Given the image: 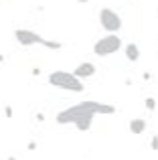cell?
I'll list each match as a JSON object with an SVG mask.
<instances>
[{
	"mask_svg": "<svg viewBox=\"0 0 158 160\" xmlns=\"http://www.w3.org/2000/svg\"><path fill=\"white\" fill-rule=\"evenodd\" d=\"M43 47H47V49H53V51H57V49H61L63 45H61V43H57V41H49V39H45Z\"/></svg>",
	"mask_w": 158,
	"mask_h": 160,
	"instance_id": "9",
	"label": "cell"
},
{
	"mask_svg": "<svg viewBox=\"0 0 158 160\" xmlns=\"http://www.w3.org/2000/svg\"><path fill=\"white\" fill-rule=\"evenodd\" d=\"M4 113H6V118H12V108L6 106V108H4Z\"/></svg>",
	"mask_w": 158,
	"mask_h": 160,
	"instance_id": "11",
	"label": "cell"
},
{
	"mask_svg": "<svg viewBox=\"0 0 158 160\" xmlns=\"http://www.w3.org/2000/svg\"><path fill=\"white\" fill-rule=\"evenodd\" d=\"M120 47H122V39H120L116 32H110V35L101 37V39L93 45V53L97 55V57H107V55L118 53Z\"/></svg>",
	"mask_w": 158,
	"mask_h": 160,
	"instance_id": "3",
	"label": "cell"
},
{
	"mask_svg": "<svg viewBox=\"0 0 158 160\" xmlns=\"http://www.w3.org/2000/svg\"><path fill=\"white\" fill-rule=\"evenodd\" d=\"M95 65L93 63H89V61H85V63H79L77 65V69L73 71V75L75 77H79V79H85V77H93L95 75Z\"/></svg>",
	"mask_w": 158,
	"mask_h": 160,
	"instance_id": "6",
	"label": "cell"
},
{
	"mask_svg": "<svg viewBox=\"0 0 158 160\" xmlns=\"http://www.w3.org/2000/svg\"><path fill=\"white\" fill-rule=\"evenodd\" d=\"M99 24L106 32H118L122 28V18L111 8H101L99 10Z\"/></svg>",
	"mask_w": 158,
	"mask_h": 160,
	"instance_id": "4",
	"label": "cell"
},
{
	"mask_svg": "<svg viewBox=\"0 0 158 160\" xmlns=\"http://www.w3.org/2000/svg\"><path fill=\"white\" fill-rule=\"evenodd\" d=\"M146 109L148 112H154L156 109V99L154 98H146Z\"/></svg>",
	"mask_w": 158,
	"mask_h": 160,
	"instance_id": "10",
	"label": "cell"
},
{
	"mask_svg": "<svg viewBox=\"0 0 158 160\" xmlns=\"http://www.w3.org/2000/svg\"><path fill=\"white\" fill-rule=\"evenodd\" d=\"M49 83L57 89H65V91H75V93H81L85 89L83 81L79 77H75L73 73H67V71H53L49 75Z\"/></svg>",
	"mask_w": 158,
	"mask_h": 160,
	"instance_id": "2",
	"label": "cell"
},
{
	"mask_svg": "<svg viewBox=\"0 0 158 160\" xmlns=\"http://www.w3.org/2000/svg\"><path fill=\"white\" fill-rule=\"evenodd\" d=\"M150 144H152V148H154V150H158V136L152 138V142H150Z\"/></svg>",
	"mask_w": 158,
	"mask_h": 160,
	"instance_id": "12",
	"label": "cell"
},
{
	"mask_svg": "<svg viewBox=\"0 0 158 160\" xmlns=\"http://www.w3.org/2000/svg\"><path fill=\"white\" fill-rule=\"evenodd\" d=\"M37 148V142H28V150H35Z\"/></svg>",
	"mask_w": 158,
	"mask_h": 160,
	"instance_id": "13",
	"label": "cell"
},
{
	"mask_svg": "<svg viewBox=\"0 0 158 160\" xmlns=\"http://www.w3.org/2000/svg\"><path fill=\"white\" fill-rule=\"evenodd\" d=\"M144 130H146V120H142V118L130 120V132L132 134H142Z\"/></svg>",
	"mask_w": 158,
	"mask_h": 160,
	"instance_id": "8",
	"label": "cell"
},
{
	"mask_svg": "<svg viewBox=\"0 0 158 160\" xmlns=\"http://www.w3.org/2000/svg\"><path fill=\"white\" fill-rule=\"evenodd\" d=\"M79 2H81V4H83V2H87V0H79Z\"/></svg>",
	"mask_w": 158,
	"mask_h": 160,
	"instance_id": "15",
	"label": "cell"
},
{
	"mask_svg": "<svg viewBox=\"0 0 158 160\" xmlns=\"http://www.w3.org/2000/svg\"><path fill=\"white\" fill-rule=\"evenodd\" d=\"M126 57H128V61H132V63H136L140 59V49H138L136 43H128L126 45Z\"/></svg>",
	"mask_w": 158,
	"mask_h": 160,
	"instance_id": "7",
	"label": "cell"
},
{
	"mask_svg": "<svg viewBox=\"0 0 158 160\" xmlns=\"http://www.w3.org/2000/svg\"><path fill=\"white\" fill-rule=\"evenodd\" d=\"M14 39L18 41L22 47H32V45H43L45 43V37H41L39 32H35V31H28V28H16Z\"/></svg>",
	"mask_w": 158,
	"mask_h": 160,
	"instance_id": "5",
	"label": "cell"
},
{
	"mask_svg": "<svg viewBox=\"0 0 158 160\" xmlns=\"http://www.w3.org/2000/svg\"><path fill=\"white\" fill-rule=\"evenodd\" d=\"M8 160H16V158H14V156H8Z\"/></svg>",
	"mask_w": 158,
	"mask_h": 160,
	"instance_id": "14",
	"label": "cell"
},
{
	"mask_svg": "<svg viewBox=\"0 0 158 160\" xmlns=\"http://www.w3.org/2000/svg\"><path fill=\"white\" fill-rule=\"evenodd\" d=\"M114 112H116L114 106L87 99V102H81L77 106H71V108L63 109V112H59L57 113V124H73L75 118L81 116V113H93V116H97V113H114Z\"/></svg>",
	"mask_w": 158,
	"mask_h": 160,
	"instance_id": "1",
	"label": "cell"
}]
</instances>
